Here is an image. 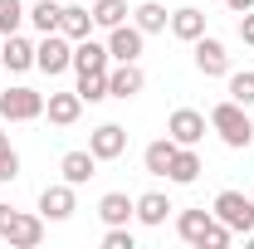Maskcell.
I'll use <instances>...</instances> for the list:
<instances>
[{
  "instance_id": "cell-34",
  "label": "cell",
  "mask_w": 254,
  "mask_h": 249,
  "mask_svg": "<svg viewBox=\"0 0 254 249\" xmlns=\"http://www.w3.org/2000/svg\"><path fill=\"white\" fill-rule=\"evenodd\" d=\"M245 240H250V249H254V230H250V235H245Z\"/></svg>"
},
{
  "instance_id": "cell-14",
  "label": "cell",
  "mask_w": 254,
  "mask_h": 249,
  "mask_svg": "<svg viewBox=\"0 0 254 249\" xmlns=\"http://www.w3.org/2000/svg\"><path fill=\"white\" fill-rule=\"evenodd\" d=\"M0 63H5L10 73L34 68V44L25 39V34H5V39H0Z\"/></svg>"
},
{
  "instance_id": "cell-15",
  "label": "cell",
  "mask_w": 254,
  "mask_h": 249,
  "mask_svg": "<svg viewBox=\"0 0 254 249\" xmlns=\"http://www.w3.org/2000/svg\"><path fill=\"white\" fill-rule=\"evenodd\" d=\"M59 171H64L68 186H83V181H93V176H98V156L93 152H64Z\"/></svg>"
},
{
  "instance_id": "cell-26",
  "label": "cell",
  "mask_w": 254,
  "mask_h": 249,
  "mask_svg": "<svg viewBox=\"0 0 254 249\" xmlns=\"http://www.w3.org/2000/svg\"><path fill=\"white\" fill-rule=\"evenodd\" d=\"M230 98H235L240 108H254V68H240V73H230Z\"/></svg>"
},
{
  "instance_id": "cell-16",
  "label": "cell",
  "mask_w": 254,
  "mask_h": 249,
  "mask_svg": "<svg viewBox=\"0 0 254 249\" xmlns=\"http://www.w3.org/2000/svg\"><path fill=\"white\" fill-rule=\"evenodd\" d=\"M171 34H176V39H186V44H195V39L205 34V10H195V5L171 10Z\"/></svg>"
},
{
  "instance_id": "cell-22",
  "label": "cell",
  "mask_w": 254,
  "mask_h": 249,
  "mask_svg": "<svg viewBox=\"0 0 254 249\" xmlns=\"http://www.w3.org/2000/svg\"><path fill=\"white\" fill-rule=\"evenodd\" d=\"M210 210H181V215H176V235H181V240H186V245H200V240H205V225H210Z\"/></svg>"
},
{
  "instance_id": "cell-27",
  "label": "cell",
  "mask_w": 254,
  "mask_h": 249,
  "mask_svg": "<svg viewBox=\"0 0 254 249\" xmlns=\"http://www.w3.org/2000/svg\"><path fill=\"white\" fill-rule=\"evenodd\" d=\"M25 20H30V10H25L20 0H0V39H5V34H15Z\"/></svg>"
},
{
  "instance_id": "cell-11",
  "label": "cell",
  "mask_w": 254,
  "mask_h": 249,
  "mask_svg": "<svg viewBox=\"0 0 254 249\" xmlns=\"http://www.w3.org/2000/svg\"><path fill=\"white\" fill-rule=\"evenodd\" d=\"M142 39H147V34L137 30V25H118V30H108V54H113V63H137Z\"/></svg>"
},
{
  "instance_id": "cell-29",
  "label": "cell",
  "mask_w": 254,
  "mask_h": 249,
  "mask_svg": "<svg viewBox=\"0 0 254 249\" xmlns=\"http://www.w3.org/2000/svg\"><path fill=\"white\" fill-rule=\"evenodd\" d=\"M20 176V152L10 147V137L0 132V181H15Z\"/></svg>"
},
{
  "instance_id": "cell-31",
  "label": "cell",
  "mask_w": 254,
  "mask_h": 249,
  "mask_svg": "<svg viewBox=\"0 0 254 249\" xmlns=\"http://www.w3.org/2000/svg\"><path fill=\"white\" fill-rule=\"evenodd\" d=\"M103 249H137V240H132V230H127V225H108Z\"/></svg>"
},
{
  "instance_id": "cell-5",
  "label": "cell",
  "mask_w": 254,
  "mask_h": 249,
  "mask_svg": "<svg viewBox=\"0 0 254 249\" xmlns=\"http://www.w3.org/2000/svg\"><path fill=\"white\" fill-rule=\"evenodd\" d=\"M34 68H39V73H49V78L64 73V68H73V39L59 34V30L44 34V39L34 44Z\"/></svg>"
},
{
  "instance_id": "cell-20",
  "label": "cell",
  "mask_w": 254,
  "mask_h": 249,
  "mask_svg": "<svg viewBox=\"0 0 254 249\" xmlns=\"http://www.w3.org/2000/svg\"><path fill=\"white\" fill-rule=\"evenodd\" d=\"M132 210H137V200H127L123 190H108V195L98 200V215H103V225H127V220H132Z\"/></svg>"
},
{
  "instance_id": "cell-30",
  "label": "cell",
  "mask_w": 254,
  "mask_h": 249,
  "mask_svg": "<svg viewBox=\"0 0 254 249\" xmlns=\"http://www.w3.org/2000/svg\"><path fill=\"white\" fill-rule=\"evenodd\" d=\"M230 240H235V230H230L225 220H210V225H205V240H200V249H225Z\"/></svg>"
},
{
  "instance_id": "cell-24",
  "label": "cell",
  "mask_w": 254,
  "mask_h": 249,
  "mask_svg": "<svg viewBox=\"0 0 254 249\" xmlns=\"http://www.w3.org/2000/svg\"><path fill=\"white\" fill-rule=\"evenodd\" d=\"M171 156H176V142L171 137H157L147 152H142V166L152 171V176H166V166H171Z\"/></svg>"
},
{
  "instance_id": "cell-17",
  "label": "cell",
  "mask_w": 254,
  "mask_h": 249,
  "mask_svg": "<svg viewBox=\"0 0 254 249\" xmlns=\"http://www.w3.org/2000/svg\"><path fill=\"white\" fill-rule=\"evenodd\" d=\"M59 34H68L73 44L88 39V34H93V10H83V5H64V10H59Z\"/></svg>"
},
{
  "instance_id": "cell-8",
  "label": "cell",
  "mask_w": 254,
  "mask_h": 249,
  "mask_svg": "<svg viewBox=\"0 0 254 249\" xmlns=\"http://www.w3.org/2000/svg\"><path fill=\"white\" fill-rule=\"evenodd\" d=\"M108 68H113V54H108V44H98L93 34L73 44V73H108Z\"/></svg>"
},
{
  "instance_id": "cell-1",
  "label": "cell",
  "mask_w": 254,
  "mask_h": 249,
  "mask_svg": "<svg viewBox=\"0 0 254 249\" xmlns=\"http://www.w3.org/2000/svg\"><path fill=\"white\" fill-rule=\"evenodd\" d=\"M210 127L220 132V142H225V147H235V152L254 142V123H250V108H240L235 98H225V103H215V108H210Z\"/></svg>"
},
{
  "instance_id": "cell-13",
  "label": "cell",
  "mask_w": 254,
  "mask_h": 249,
  "mask_svg": "<svg viewBox=\"0 0 254 249\" xmlns=\"http://www.w3.org/2000/svg\"><path fill=\"white\" fill-rule=\"evenodd\" d=\"M44 113H49L54 127H73L78 118H83V98H78V88H73V93H49V98H44Z\"/></svg>"
},
{
  "instance_id": "cell-19",
  "label": "cell",
  "mask_w": 254,
  "mask_h": 249,
  "mask_svg": "<svg viewBox=\"0 0 254 249\" xmlns=\"http://www.w3.org/2000/svg\"><path fill=\"white\" fill-rule=\"evenodd\" d=\"M132 25L142 34H161L166 25H171V15H166V5H157V0H142L137 10H132Z\"/></svg>"
},
{
  "instance_id": "cell-21",
  "label": "cell",
  "mask_w": 254,
  "mask_h": 249,
  "mask_svg": "<svg viewBox=\"0 0 254 249\" xmlns=\"http://www.w3.org/2000/svg\"><path fill=\"white\" fill-rule=\"evenodd\" d=\"M166 210H176L161 190H147V195H137V210L132 215L142 220V225H166Z\"/></svg>"
},
{
  "instance_id": "cell-10",
  "label": "cell",
  "mask_w": 254,
  "mask_h": 249,
  "mask_svg": "<svg viewBox=\"0 0 254 249\" xmlns=\"http://www.w3.org/2000/svg\"><path fill=\"white\" fill-rule=\"evenodd\" d=\"M88 152L98 156V161H118V156L127 152V132L118 123H103L93 127V137H88Z\"/></svg>"
},
{
  "instance_id": "cell-6",
  "label": "cell",
  "mask_w": 254,
  "mask_h": 249,
  "mask_svg": "<svg viewBox=\"0 0 254 249\" xmlns=\"http://www.w3.org/2000/svg\"><path fill=\"white\" fill-rule=\"evenodd\" d=\"M166 137H171L176 147H195V142L205 137V113H195V108H176V113L166 118Z\"/></svg>"
},
{
  "instance_id": "cell-25",
  "label": "cell",
  "mask_w": 254,
  "mask_h": 249,
  "mask_svg": "<svg viewBox=\"0 0 254 249\" xmlns=\"http://www.w3.org/2000/svg\"><path fill=\"white\" fill-rule=\"evenodd\" d=\"M59 10H64L59 0H34V10H30V25H34L39 34H54V30H59Z\"/></svg>"
},
{
  "instance_id": "cell-2",
  "label": "cell",
  "mask_w": 254,
  "mask_h": 249,
  "mask_svg": "<svg viewBox=\"0 0 254 249\" xmlns=\"http://www.w3.org/2000/svg\"><path fill=\"white\" fill-rule=\"evenodd\" d=\"M0 240H10L15 249H34L44 240V215H25V210L0 205Z\"/></svg>"
},
{
  "instance_id": "cell-3",
  "label": "cell",
  "mask_w": 254,
  "mask_h": 249,
  "mask_svg": "<svg viewBox=\"0 0 254 249\" xmlns=\"http://www.w3.org/2000/svg\"><path fill=\"white\" fill-rule=\"evenodd\" d=\"M210 215L225 220L235 235H250V230H254V200L245 195V190H220L215 205H210Z\"/></svg>"
},
{
  "instance_id": "cell-18",
  "label": "cell",
  "mask_w": 254,
  "mask_h": 249,
  "mask_svg": "<svg viewBox=\"0 0 254 249\" xmlns=\"http://www.w3.org/2000/svg\"><path fill=\"white\" fill-rule=\"evenodd\" d=\"M205 166H200V156H195V147H176V156H171V166H166V181H176V186H190L195 176H200Z\"/></svg>"
},
{
  "instance_id": "cell-9",
  "label": "cell",
  "mask_w": 254,
  "mask_h": 249,
  "mask_svg": "<svg viewBox=\"0 0 254 249\" xmlns=\"http://www.w3.org/2000/svg\"><path fill=\"white\" fill-rule=\"evenodd\" d=\"M73 210H78V200H73V186H68V181L39 190V215L44 220H68Z\"/></svg>"
},
{
  "instance_id": "cell-32",
  "label": "cell",
  "mask_w": 254,
  "mask_h": 249,
  "mask_svg": "<svg viewBox=\"0 0 254 249\" xmlns=\"http://www.w3.org/2000/svg\"><path fill=\"white\" fill-rule=\"evenodd\" d=\"M240 39H245V44H254V10H245V15H240Z\"/></svg>"
},
{
  "instance_id": "cell-7",
  "label": "cell",
  "mask_w": 254,
  "mask_h": 249,
  "mask_svg": "<svg viewBox=\"0 0 254 249\" xmlns=\"http://www.w3.org/2000/svg\"><path fill=\"white\" fill-rule=\"evenodd\" d=\"M142 88H147V73L137 63H113L108 68V98H123L127 103V98H137Z\"/></svg>"
},
{
  "instance_id": "cell-28",
  "label": "cell",
  "mask_w": 254,
  "mask_h": 249,
  "mask_svg": "<svg viewBox=\"0 0 254 249\" xmlns=\"http://www.w3.org/2000/svg\"><path fill=\"white\" fill-rule=\"evenodd\" d=\"M78 98L83 103H103L108 98V73H78Z\"/></svg>"
},
{
  "instance_id": "cell-33",
  "label": "cell",
  "mask_w": 254,
  "mask_h": 249,
  "mask_svg": "<svg viewBox=\"0 0 254 249\" xmlns=\"http://www.w3.org/2000/svg\"><path fill=\"white\" fill-rule=\"evenodd\" d=\"M225 5H230L235 15H245V10H254V0H225Z\"/></svg>"
},
{
  "instance_id": "cell-4",
  "label": "cell",
  "mask_w": 254,
  "mask_h": 249,
  "mask_svg": "<svg viewBox=\"0 0 254 249\" xmlns=\"http://www.w3.org/2000/svg\"><path fill=\"white\" fill-rule=\"evenodd\" d=\"M0 118H5V123H34V118H44V93H34L25 83L5 88V93H0Z\"/></svg>"
},
{
  "instance_id": "cell-12",
  "label": "cell",
  "mask_w": 254,
  "mask_h": 249,
  "mask_svg": "<svg viewBox=\"0 0 254 249\" xmlns=\"http://www.w3.org/2000/svg\"><path fill=\"white\" fill-rule=\"evenodd\" d=\"M195 68H200L205 78H220V73H230V54H225L220 39H210V34H200V39H195Z\"/></svg>"
},
{
  "instance_id": "cell-23",
  "label": "cell",
  "mask_w": 254,
  "mask_h": 249,
  "mask_svg": "<svg viewBox=\"0 0 254 249\" xmlns=\"http://www.w3.org/2000/svg\"><path fill=\"white\" fill-rule=\"evenodd\" d=\"M127 25V0H93V30H118Z\"/></svg>"
}]
</instances>
